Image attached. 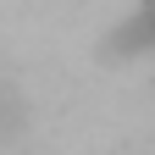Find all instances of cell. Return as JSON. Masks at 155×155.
<instances>
[{"instance_id": "cell-1", "label": "cell", "mask_w": 155, "mask_h": 155, "mask_svg": "<svg viewBox=\"0 0 155 155\" xmlns=\"http://www.w3.org/2000/svg\"><path fill=\"white\" fill-rule=\"evenodd\" d=\"M122 45H127V50H139V45H155V0H144V11H139V17L127 22Z\"/></svg>"}]
</instances>
